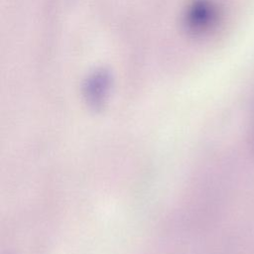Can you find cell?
<instances>
[{"label": "cell", "instance_id": "obj_1", "mask_svg": "<svg viewBox=\"0 0 254 254\" xmlns=\"http://www.w3.org/2000/svg\"><path fill=\"white\" fill-rule=\"evenodd\" d=\"M216 10L213 4L206 0H195L185 12L184 23L189 32L200 34L206 32L215 22Z\"/></svg>", "mask_w": 254, "mask_h": 254}, {"label": "cell", "instance_id": "obj_2", "mask_svg": "<svg viewBox=\"0 0 254 254\" xmlns=\"http://www.w3.org/2000/svg\"><path fill=\"white\" fill-rule=\"evenodd\" d=\"M111 75L105 69L92 72L85 80L83 90L86 100L93 106L101 105L111 87Z\"/></svg>", "mask_w": 254, "mask_h": 254}]
</instances>
